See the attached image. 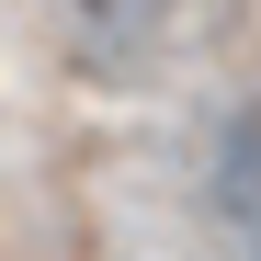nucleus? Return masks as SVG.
Returning a JSON list of instances; mask_svg holds the SVG:
<instances>
[{
  "mask_svg": "<svg viewBox=\"0 0 261 261\" xmlns=\"http://www.w3.org/2000/svg\"><path fill=\"white\" fill-rule=\"evenodd\" d=\"M204 193H216L227 227L261 239V102H239L227 125H216V170H204Z\"/></svg>",
  "mask_w": 261,
  "mask_h": 261,
  "instance_id": "2",
  "label": "nucleus"
},
{
  "mask_svg": "<svg viewBox=\"0 0 261 261\" xmlns=\"http://www.w3.org/2000/svg\"><path fill=\"white\" fill-rule=\"evenodd\" d=\"M170 12L182 0H68V57L80 68H137L170 34Z\"/></svg>",
  "mask_w": 261,
  "mask_h": 261,
  "instance_id": "1",
  "label": "nucleus"
}]
</instances>
